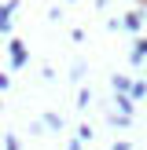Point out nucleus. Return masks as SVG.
<instances>
[{"label": "nucleus", "instance_id": "7", "mask_svg": "<svg viewBox=\"0 0 147 150\" xmlns=\"http://www.w3.org/2000/svg\"><path fill=\"white\" fill-rule=\"evenodd\" d=\"M143 4H147V0H143Z\"/></svg>", "mask_w": 147, "mask_h": 150}, {"label": "nucleus", "instance_id": "6", "mask_svg": "<svg viewBox=\"0 0 147 150\" xmlns=\"http://www.w3.org/2000/svg\"><path fill=\"white\" fill-rule=\"evenodd\" d=\"M110 150H129V143H114V146H110Z\"/></svg>", "mask_w": 147, "mask_h": 150}, {"label": "nucleus", "instance_id": "5", "mask_svg": "<svg viewBox=\"0 0 147 150\" xmlns=\"http://www.w3.org/2000/svg\"><path fill=\"white\" fill-rule=\"evenodd\" d=\"M7 150H19V143H15V136H7Z\"/></svg>", "mask_w": 147, "mask_h": 150}, {"label": "nucleus", "instance_id": "4", "mask_svg": "<svg viewBox=\"0 0 147 150\" xmlns=\"http://www.w3.org/2000/svg\"><path fill=\"white\" fill-rule=\"evenodd\" d=\"M114 88H118V92H125V88H132V84H129V77H114Z\"/></svg>", "mask_w": 147, "mask_h": 150}, {"label": "nucleus", "instance_id": "1", "mask_svg": "<svg viewBox=\"0 0 147 150\" xmlns=\"http://www.w3.org/2000/svg\"><path fill=\"white\" fill-rule=\"evenodd\" d=\"M11 62H15V66L26 62V48H22V40H11Z\"/></svg>", "mask_w": 147, "mask_h": 150}, {"label": "nucleus", "instance_id": "3", "mask_svg": "<svg viewBox=\"0 0 147 150\" xmlns=\"http://www.w3.org/2000/svg\"><path fill=\"white\" fill-rule=\"evenodd\" d=\"M140 22H143L140 15H129V18H125V26H129V29H140Z\"/></svg>", "mask_w": 147, "mask_h": 150}, {"label": "nucleus", "instance_id": "2", "mask_svg": "<svg viewBox=\"0 0 147 150\" xmlns=\"http://www.w3.org/2000/svg\"><path fill=\"white\" fill-rule=\"evenodd\" d=\"M140 59H147V40H136V48H132V62H140Z\"/></svg>", "mask_w": 147, "mask_h": 150}]
</instances>
